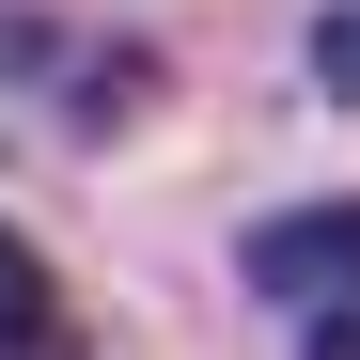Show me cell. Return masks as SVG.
Listing matches in <instances>:
<instances>
[{
    "label": "cell",
    "mask_w": 360,
    "mask_h": 360,
    "mask_svg": "<svg viewBox=\"0 0 360 360\" xmlns=\"http://www.w3.org/2000/svg\"><path fill=\"white\" fill-rule=\"evenodd\" d=\"M314 79H329V94H360V0H345V16H314Z\"/></svg>",
    "instance_id": "3957f363"
},
{
    "label": "cell",
    "mask_w": 360,
    "mask_h": 360,
    "mask_svg": "<svg viewBox=\"0 0 360 360\" xmlns=\"http://www.w3.org/2000/svg\"><path fill=\"white\" fill-rule=\"evenodd\" d=\"M235 282H251V297H266L282 329L345 314V297H360V188H329V204H282V219H251V235H235Z\"/></svg>",
    "instance_id": "6da1fadb"
},
{
    "label": "cell",
    "mask_w": 360,
    "mask_h": 360,
    "mask_svg": "<svg viewBox=\"0 0 360 360\" xmlns=\"http://www.w3.org/2000/svg\"><path fill=\"white\" fill-rule=\"evenodd\" d=\"M0 360H79V314H63V282H47V251L16 219H0Z\"/></svg>",
    "instance_id": "7a4b0ae2"
},
{
    "label": "cell",
    "mask_w": 360,
    "mask_h": 360,
    "mask_svg": "<svg viewBox=\"0 0 360 360\" xmlns=\"http://www.w3.org/2000/svg\"><path fill=\"white\" fill-rule=\"evenodd\" d=\"M297 360H360V297H345V314H314V329H297Z\"/></svg>",
    "instance_id": "277c9868"
}]
</instances>
